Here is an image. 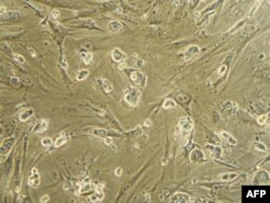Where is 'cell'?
I'll use <instances>...</instances> for the list:
<instances>
[{
    "instance_id": "5bb4252c",
    "label": "cell",
    "mask_w": 270,
    "mask_h": 203,
    "mask_svg": "<svg viewBox=\"0 0 270 203\" xmlns=\"http://www.w3.org/2000/svg\"><path fill=\"white\" fill-rule=\"evenodd\" d=\"M121 29H122V24L119 21H112L108 24V30L110 31V33H114V34L119 33Z\"/></svg>"
},
{
    "instance_id": "7a4b0ae2",
    "label": "cell",
    "mask_w": 270,
    "mask_h": 203,
    "mask_svg": "<svg viewBox=\"0 0 270 203\" xmlns=\"http://www.w3.org/2000/svg\"><path fill=\"white\" fill-rule=\"evenodd\" d=\"M130 78H131V80H132L136 85H138V87H146L147 76L145 75L144 73H142V71H138V70L132 71L130 75Z\"/></svg>"
},
{
    "instance_id": "f35d334b",
    "label": "cell",
    "mask_w": 270,
    "mask_h": 203,
    "mask_svg": "<svg viewBox=\"0 0 270 203\" xmlns=\"http://www.w3.org/2000/svg\"><path fill=\"white\" fill-rule=\"evenodd\" d=\"M29 52L31 53V55H33V56H35V55H36V53L33 52V49H29Z\"/></svg>"
},
{
    "instance_id": "f546056e",
    "label": "cell",
    "mask_w": 270,
    "mask_h": 203,
    "mask_svg": "<svg viewBox=\"0 0 270 203\" xmlns=\"http://www.w3.org/2000/svg\"><path fill=\"white\" fill-rule=\"evenodd\" d=\"M14 59H15V61H17L19 63H21V64H24V63H25V57L21 54H14Z\"/></svg>"
},
{
    "instance_id": "74e56055",
    "label": "cell",
    "mask_w": 270,
    "mask_h": 203,
    "mask_svg": "<svg viewBox=\"0 0 270 203\" xmlns=\"http://www.w3.org/2000/svg\"><path fill=\"white\" fill-rule=\"evenodd\" d=\"M115 174H116V176H121V174H122V169L119 166V168L116 169V171H115Z\"/></svg>"
},
{
    "instance_id": "d6a6232c",
    "label": "cell",
    "mask_w": 270,
    "mask_h": 203,
    "mask_svg": "<svg viewBox=\"0 0 270 203\" xmlns=\"http://www.w3.org/2000/svg\"><path fill=\"white\" fill-rule=\"evenodd\" d=\"M259 3H261V2H258V1H257V2H256V5H254V8L251 10V12H250V14H249V16H250V17H252V16H253V15H254L255 11H256V10H257V8H258V7H257V5H258Z\"/></svg>"
},
{
    "instance_id": "30bf717a",
    "label": "cell",
    "mask_w": 270,
    "mask_h": 203,
    "mask_svg": "<svg viewBox=\"0 0 270 203\" xmlns=\"http://www.w3.org/2000/svg\"><path fill=\"white\" fill-rule=\"evenodd\" d=\"M112 57L115 62H123L126 59V54L119 48H115L112 52Z\"/></svg>"
},
{
    "instance_id": "52a82bcc",
    "label": "cell",
    "mask_w": 270,
    "mask_h": 203,
    "mask_svg": "<svg viewBox=\"0 0 270 203\" xmlns=\"http://www.w3.org/2000/svg\"><path fill=\"white\" fill-rule=\"evenodd\" d=\"M237 107V105L233 104L232 102H226L225 104L222 107V112H223V116L225 118H230V117L233 115V111H235V108Z\"/></svg>"
},
{
    "instance_id": "2e32d148",
    "label": "cell",
    "mask_w": 270,
    "mask_h": 203,
    "mask_svg": "<svg viewBox=\"0 0 270 203\" xmlns=\"http://www.w3.org/2000/svg\"><path fill=\"white\" fill-rule=\"evenodd\" d=\"M238 177V173H224L219 175V180L223 182H231Z\"/></svg>"
},
{
    "instance_id": "3957f363",
    "label": "cell",
    "mask_w": 270,
    "mask_h": 203,
    "mask_svg": "<svg viewBox=\"0 0 270 203\" xmlns=\"http://www.w3.org/2000/svg\"><path fill=\"white\" fill-rule=\"evenodd\" d=\"M28 184L33 188H36V187H38L40 185V175H39L38 170L36 168L31 169L30 175L28 177Z\"/></svg>"
},
{
    "instance_id": "1f68e13d",
    "label": "cell",
    "mask_w": 270,
    "mask_h": 203,
    "mask_svg": "<svg viewBox=\"0 0 270 203\" xmlns=\"http://www.w3.org/2000/svg\"><path fill=\"white\" fill-rule=\"evenodd\" d=\"M143 65H144V61H143V59H136V62H135L134 66L135 67H142Z\"/></svg>"
},
{
    "instance_id": "83f0119b",
    "label": "cell",
    "mask_w": 270,
    "mask_h": 203,
    "mask_svg": "<svg viewBox=\"0 0 270 203\" xmlns=\"http://www.w3.org/2000/svg\"><path fill=\"white\" fill-rule=\"evenodd\" d=\"M267 120H268V115H263V116H261V117H258V118H257V122L259 123V124H265L266 122H267Z\"/></svg>"
},
{
    "instance_id": "277c9868",
    "label": "cell",
    "mask_w": 270,
    "mask_h": 203,
    "mask_svg": "<svg viewBox=\"0 0 270 203\" xmlns=\"http://www.w3.org/2000/svg\"><path fill=\"white\" fill-rule=\"evenodd\" d=\"M14 143H15L14 137H9V138H5V141H3L1 147H0V151H1V154H2L3 156H5V155L9 154L10 151H11L12 147L14 146Z\"/></svg>"
},
{
    "instance_id": "ba28073f",
    "label": "cell",
    "mask_w": 270,
    "mask_h": 203,
    "mask_svg": "<svg viewBox=\"0 0 270 203\" xmlns=\"http://www.w3.org/2000/svg\"><path fill=\"white\" fill-rule=\"evenodd\" d=\"M178 126L182 129L183 131L188 132V131L192 130L194 128V121L189 118V117H183L178 122Z\"/></svg>"
},
{
    "instance_id": "44dd1931",
    "label": "cell",
    "mask_w": 270,
    "mask_h": 203,
    "mask_svg": "<svg viewBox=\"0 0 270 203\" xmlns=\"http://www.w3.org/2000/svg\"><path fill=\"white\" fill-rule=\"evenodd\" d=\"M176 107V102L173 99H165L163 103V108L164 109H170V108H175Z\"/></svg>"
},
{
    "instance_id": "d4e9b609",
    "label": "cell",
    "mask_w": 270,
    "mask_h": 203,
    "mask_svg": "<svg viewBox=\"0 0 270 203\" xmlns=\"http://www.w3.org/2000/svg\"><path fill=\"white\" fill-rule=\"evenodd\" d=\"M59 17V11L57 9H54L52 12L50 13V19L51 21H57Z\"/></svg>"
},
{
    "instance_id": "836d02e7",
    "label": "cell",
    "mask_w": 270,
    "mask_h": 203,
    "mask_svg": "<svg viewBox=\"0 0 270 203\" xmlns=\"http://www.w3.org/2000/svg\"><path fill=\"white\" fill-rule=\"evenodd\" d=\"M23 80H24V82L26 83V84H31V83H33V81H31V79L29 78L28 76H24Z\"/></svg>"
},
{
    "instance_id": "4316f807",
    "label": "cell",
    "mask_w": 270,
    "mask_h": 203,
    "mask_svg": "<svg viewBox=\"0 0 270 203\" xmlns=\"http://www.w3.org/2000/svg\"><path fill=\"white\" fill-rule=\"evenodd\" d=\"M10 82H11L12 85H14V87H20V84H21V81H20V79L17 78V77H11Z\"/></svg>"
},
{
    "instance_id": "7402d4cb",
    "label": "cell",
    "mask_w": 270,
    "mask_h": 203,
    "mask_svg": "<svg viewBox=\"0 0 270 203\" xmlns=\"http://www.w3.org/2000/svg\"><path fill=\"white\" fill-rule=\"evenodd\" d=\"M92 189H95V186H94V185H92V184H90V183H88V184L83 185V186L80 188V190H79V191H80V194H85V192L90 191V190H92Z\"/></svg>"
},
{
    "instance_id": "cb8c5ba5",
    "label": "cell",
    "mask_w": 270,
    "mask_h": 203,
    "mask_svg": "<svg viewBox=\"0 0 270 203\" xmlns=\"http://www.w3.org/2000/svg\"><path fill=\"white\" fill-rule=\"evenodd\" d=\"M82 57H83V62H84L85 64H90L91 62H92L93 54L91 52H87L85 54L82 55Z\"/></svg>"
},
{
    "instance_id": "e575fe53",
    "label": "cell",
    "mask_w": 270,
    "mask_h": 203,
    "mask_svg": "<svg viewBox=\"0 0 270 203\" xmlns=\"http://www.w3.org/2000/svg\"><path fill=\"white\" fill-rule=\"evenodd\" d=\"M105 144L108 145V146H112V145H114V144H112V139L110 138V137H108V136L105 138Z\"/></svg>"
},
{
    "instance_id": "d590c367",
    "label": "cell",
    "mask_w": 270,
    "mask_h": 203,
    "mask_svg": "<svg viewBox=\"0 0 270 203\" xmlns=\"http://www.w3.org/2000/svg\"><path fill=\"white\" fill-rule=\"evenodd\" d=\"M144 125L145 126H147V128H150V126L152 125V121L150 120V119H146L144 122Z\"/></svg>"
},
{
    "instance_id": "f1b7e54d",
    "label": "cell",
    "mask_w": 270,
    "mask_h": 203,
    "mask_svg": "<svg viewBox=\"0 0 270 203\" xmlns=\"http://www.w3.org/2000/svg\"><path fill=\"white\" fill-rule=\"evenodd\" d=\"M255 148L261 151H267V147H266V145H264L263 143H255Z\"/></svg>"
},
{
    "instance_id": "ac0fdd59",
    "label": "cell",
    "mask_w": 270,
    "mask_h": 203,
    "mask_svg": "<svg viewBox=\"0 0 270 203\" xmlns=\"http://www.w3.org/2000/svg\"><path fill=\"white\" fill-rule=\"evenodd\" d=\"M90 133L92 135H94V136L101 137V138H106L108 136V132L106 130H104V129H94Z\"/></svg>"
},
{
    "instance_id": "4fadbf2b",
    "label": "cell",
    "mask_w": 270,
    "mask_h": 203,
    "mask_svg": "<svg viewBox=\"0 0 270 203\" xmlns=\"http://www.w3.org/2000/svg\"><path fill=\"white\" fill-rule=\"evenodd\" d=\"M47 129H48V121L47 120H40L39 122L36 123V125L33 129V132L34 133H42V132H44Z\"/></svg>"
},
{
    "instance_id": "6da1fadb",
    "label": "cell",
    "mask_w": 270,
    "mask_h": 203,
    "mask_svg": "<svg viewBox=\"0 0 270 203\" xmlns=\"http://www.w3.org/2000/svg\"><path fill=\"white\" fill-rule=\"evenodd\" d=\"M140 91L136 87H126L123 92V98L124 101L131 106H137L140 102Z\"/></svg>"
},
{
    "instance_id": "9a60e30c",
    "label": "cell",
    "mask_w": 270,
    "mask_h": 203,
    "mask_svg": "<svg viewBox=\"0 0 270 203\" xmlns=\"http://www.w3.org/2000/svg\"><path fill=\"white\" fill-rule=\"evenodd\" d=\"M220 137L225 141V142H227L229 145H237V139L235 138V137L232 136L231 134H229L228 132H226V131H223V132H220Z\"/></svg>"
},
{
    "instance_id": "9c48e42d",
    "label": "cell",
    "mask_w": 270,
    "mask_h": 203,
    "mask_svg": "<svg viewBox=\"0 0 270 203\" xmlns=\"http://www.w3.org/2000/svg\"><path fill=\"white\" fill-rule=\"evenodd\" d=\"M190 160L194 163H202L205 160V156H204L203 151L200 149H194L190 154Z\"/></svg>"
},
{
    "instance_id": "e0dca14e",
    "label": "cell",
    "mask_w": 270,
    "mask_h": 203,
    "mask_svg": "<svg viewBox=\"0 0 270 203\" xmlns=\"http://www.w3.org/2000/svg\"><path fill=\"white\" fill-rule=\"evenodd\" d=\"M34 109L31 108H28V109H25V110H23L21 113H20V120L21 121H26L28 120L30 117L34 116Z\"/></svg>"
},
{
    "instance_id": "7c38bea8",
    "label": "cell",
    "mask_w": 270,
    "mask_h": 203,
    "mask_svg": "<svg viewBox=\"0 0 270 203\" xmlns=\"http://www.w3.org/2000/svg\"><path fill=\"white\" fill-rule=\"evenodd\" d=\"M103 199H104V192H103L102 188H97V187H95V192L89 197L88 201H91V202H97V201H101V200H103Z\"/></svg>"
},
{
    "instance_id": "8992f818",
    "label": "cell",
    "mask_w": 270,
    "mask_h": 203,
    "mask_svg": "<svg viewBox=\"0 0 270 203\" xmlns=\"http://www.w3.org/2000/svg\"><path fill=\"white\" fill-rule=\"evenodd\" d=\"M206 149L210 151V156L213 159H220L223 157V148L220 146H213V145H206Z\"/></svg>"
},
{
    "instance_id": "d6986e66",
    "label": "cell",
    "mask_w": 270,
    "mask_h": 203,
    "mask_svg": "<svg viewBox=\"0 0 270 203\" xmlns=\"http://www.w3.org/2000/svg\"><path fill=\"white\" fill-rule=\"evenodd\" d=\"M102 87L106 93L112 92L114 90V85H112V83L108 79H102Z\"/></svg>"
},
{
    "instance_id": "484cf974",
    "label": "cell",
    "mask_w": 270,
    "mask_h": 203,
    "mask_svg": "<svg viewBox=\"0 0 270 203\" xmlns=\"http://www.w3.org/2000/svg\"><path fill=\"white\" fill-rule=\"evenodd\" d=\"M41 144H42L44 147H49L53 144V141L50 138V137H43L42 141H41Z\"/></svg>"
},
{
    "instance_id": "5b68a950",
    "label": "cell",
    "mask_w": 270,
    "mask_h": 203,
    "mask_svg": "<svg viewBox=\"0 0 270 203\" xmlns=\"http://www.w3.org/2000/svg\"><path fill=\"white\" fill-rule=\"evenodd\" d=\"M170 202L172 203H188L190 202V197L187 194L176 192L170 198Z\"/></svg>"
},
{
    "instance_id": "4dcf8cb0",
    "label": "cell",
    "mask_w": 270,
    "mask_h": 203,
    "mask_svg": "<svg viewBox=\"0 0 270 203\" xmlns=\"http://www.w3.org/2000/svg\"><path fill=\"white\" fill-rule=\"evenodd\" d=\"M226 70H227V67H226V65H222V66L218 68V71H217L218 76H219V77H222V76L226 73Z\"/></svg>"
},
{
    "instance_id": "ffe728a7",
    "label": "cell",
    "mask_w": 270,
    "mask_h": 203,
    "mask_svg": "<svg viewBox=\"0 0 270 203\" xmlns=\"http://www.w3.org/2000/svg\"><path fill=\"white\" fill-rule=\"evenodd\" d=\"M89 73H90V71L88 70V69H81V70H79L78 73H77V80L78 81H82L84 80V79H87V77L89 76Z\"/></svg>"
},
{
    "instance_id": "8d00e7d4",
    "label": "cell",
    "mask_w": 270,
    "mask_h": 203,
    "mask_svg": "<svg viewBox=\"0 0 270 203\" xmlns=\"http://www.w3.org/2000/svg\"><path fill=\"white\" fill-rule=\"evenodd\" d=\"M49 200H50V197L48 196V194H45V196H43L42 198L40 199V202L41 203H45V202H48Z\"/></svg>"
},
{
    "instance_id": "603a6c76",
    "label": "cell",
    "mask_w": 270,
    "mask_h": 203,
    "mask_svg": "<svg viewBox=\"0 0 270 203\" xmlns=\"http://www.w3.org/2000/svg\"><path fill=\"white\" fill-rule=\"evenodd\" d=\"M67 139H68V138H67L66 136H59L54 143L55 147H59V146H62V145H64L65 143L67 142Z\"/></svg>"
},
{
    "instance_id": "8fae6325",
    "label": "cell",
    "mask_w": 270,
    "mask_h": 203,
    "mask_svg": "<svg viewBox=\"0 0 270 203\" xmlns=\"http://www.w3.org/2000/svg\"><path fill=\"white\" fill-rule=\"evenodd\" d=\"M199 51H200V48L198 47V45H190L185 51V53H184V59H185L186 61H188V59H192L196 54H198Z\"/></svg>"
}]
</instances>
